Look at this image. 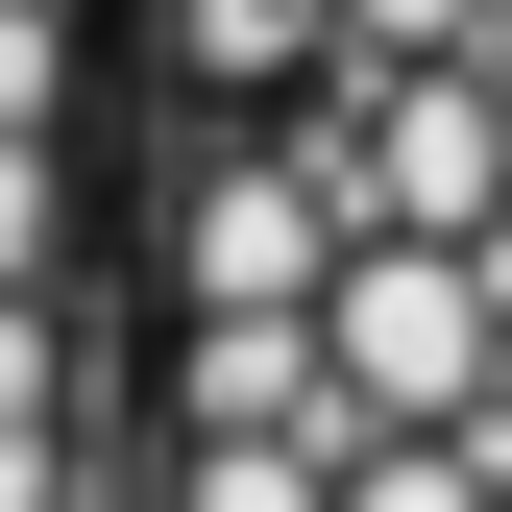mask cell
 <instances>
[{
    "mask_svg": "<svg viewBox=\"0 0 512 512\" xmlns=\"http://www.w3.org/2000/svg\"><path fill=\"white\" fill-rule=\"evenodd\" d=\"M317 269H342V220H317L293 147H220L196 196H171V293H196V317H293Z\"/></svg>",
    "mask_w": 512,
    "mask_h": 512,
    "instance_id": "6da1fadb",
    "label": "cell"
},
{
    "mask_svg": "<svg viewBox=\"0 0 512 512\" xmlns=\"http://www.w3.org/2000/svg\"><path fill=\"white\" fill-rule=\"evenodd\" d=\"M171 439H317V342L293 317H196L171 342Z\"/></svg>",
    "mask_w": 512,
    "mask_h": 512,
    "instance_id": "7a4b0ae2",
    "label": "cell"
},
{
    "mask_svg": "<svg viewBox=\"0 0 512 512\" xmlns=\"http://www.w3.org/2000/svg\"><path fill=\"white\" fill-rule=\"evenodd\" d=\"M49 122H74V25H49V0H0V147H49Z\"/></svg>",
    "mask_w": 512,
    "mask_h": 512,
    "instance_id": "3957f363",
    "label": "cell"
},
{
    "mask_svg": "<svg viewBox=\"0 0 512 512\" xmlns=\"http://www.w3.org/2000/svg\"><path fill=\"white\" fill-rule=\"evenodd\" d=\"M464 25H488V0H342V74H439Z\"/></svg>",
    "mask_w": 512,
    "mask_h": 512,
    "instance_id": "277c9868",
    "label": "cell"
},
{
    "mask_svg": "<svg viewBox=\"0 0 512 512\" xmlns=\"http://www.w3.org/2000/svg\"><path fill=\"white\" fill-rule=\"evenodd\" d=\"M49 244H74V171H49V147H0V293H49Z\"/></svg>",
    "mask_w": 512,
    "mask_h": 512,
    "instance_id": "5b68a950",
    "label": "cell"
}]
</instances>
